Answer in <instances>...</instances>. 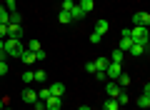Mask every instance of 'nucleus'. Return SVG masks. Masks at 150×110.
I'll return each mask as SVG.
<instances>
[{
  "label": "nucleus",
  "instance_id": "b1692460",
  "mask_svg": "<svg viewBox=\"0 0 150 110\" xmlns=\"http://www.w3.org/2000/svg\"><path fill=\"white\" fill-rule=\"evenodd\" d=\"M138 105H140V108H148V105H150V95H140V98H138Z\"/></svg>",
  "mask_w": 150,
  "mask_h": 110
},
{
  "label": "nucleus",
  "instance_id": "39448f33",
  "mask_svg": "<svg viewBox=\"0 0 150 110\" xmlns=\"http://www.w3.org/2000/svg\"><path fill=\"white\" fill-rule=\"evenodd\" d=\"M8 38H15V40H20V38H23V25L8 23Z\"/></svg>",
  "mask_w": 150,
  "mask_h": 110
},
{
  "label": "nucleus",
  "instance_id": "2f4dec72",
  "mask_svg": "<svg viewBox=\"0 0 150 110\" xmlns=\"http://www.w3.org/2000/svg\"><path fill=\"white\" fill-rule=\"evenodd\" d=\"M0 75H8V65H5V60H0Z\"/></svg>",
  "mask_w": 150,
  "mask_h": 110
},
{
  "label": "nucleus",
  "instance_id": "6e6552de",
  "mask_svg": "<svg viewBox=\"0 0 150 110\" xmlns=\"http://www.w3.org/2000/svg\"><path fill=\"white\" fill-rule=\"evenodd\" d=\"M120 90H123V88H120L118 83H108L105 93H108V98H118V95H120Z\"/></svg>",
  "mask_w": 150,
  "mask_h": 110
},
{
  "label": "nucleus",
  "instance_id": "412c9836",
  "mask_svg": "<svg viewBox=\"0 0 150 110\" xmlns=\"http://www.w3.org/2000/svg\"><path fill=\"white\" fill-rule=\"evenodd\" d=\"M8 20H10V13L5 10V5H0V23H3V25H8Z\"/></svg>",
  "mask_w": 150,
  "mask_h": 110
},
{
  "label": "nucleus",
  "instance_id": "f03ea898",
  "mask_svg": "<svg viewBox=\"0 0 150 110\" xmlns=\"http://www.w3.org/2000/svg\"><path fill=\"white\" fill-rule=\"evenodd\" d=\"M130 40H133V43H143V45H148V28L135 25L133 30H130Z\"/></svg>",
  "mask_w": 150,
  "mask_h": 110
},
{
  "label": "nucleus",
  "instance_id": "cd10ccee",
  "mask_svg": "<svg viewBox=\"0 0 150 110\" xmlns=\"http://www.w3.org/2000/svg\"><path fill=\"white\" fill-rule=\"evenodd\" d=\"M48 98H50V88H43L38 93V100H48Z\"/></svg>",
  "mask_w": 150,
  "mask_h": 110
},
{
  "label": "nucleus",
  "instance_id": "6ab92c4d",
  "mask_svg": "<svg viewBox=\"0 0 150 110\" xmlns=\"http://www.w3.org/2000/svg\"><path fill=\"white\" fill-rule=\"evenodd\" d=\"M118 85H120V88H128V85H130V75L120 73V75H118Z\"/></svg>",
  "mask_w": 150,
  "mask_h": 110
},
{
  "label": "nucleus",
  "instance_id": "4c0bfd02",
  "mask_svg": "<svg viewBox=\"0 0 150 110\" xmlns=\"http://www.w3.org/2000/svg\"><path fill=\"white\" fill-rule=\"evenodd\" d=\"M78 110H90V108H88V105H80V108H78Z\"/></svg>",
  "mask_w": 150,
  "mask_h": 110
},
{
  "label": "nucleus",
  "instance_id": "473e14b6",
  "mask_svg": "<svg viewBox=\"0 0 150 110\" xmlns=\"http://www.w3.org/2000/svg\"><path fill=\"white\" fill-rule=\"evenodd\" d=\"M35 60H45V50H43V48L35 53Z\"/></svg>",
  "mask_w": 150,
  "mask_h": 110
},
{
  "label": "nucleus",
  "instance_id": "72a5a7b5",
  "mask_svg": "<svg viewBox=\"0 0 150 110\" xmlns=\"http://www.w3.org/2000/svg\"><path fill=\"white\" fill-rule=\"evenodd\" d=\"M8 35V25H3V23H0V38H5Z\"/></svg>",
  "mask_w": 150,
  "mask_h": 110
},
{
  "label": "nucleus",
  "instance_id": "f257e3e1",
  "mask_svg": "<svg viewBox=\"0 0 150 110\" xmlns=\"http://www.w3.org/2000/svg\"><path fill=\"white\" fill-rule=\"evenodd\" d=\"M25 50V48H23V43L20 40H15V38H5V45H3V53H5V55H20V53Z\"/></svg>",
  "mask_w": 150,
  "mask_h": 110
},
{
  "label": "nucleus",
  "instance_id": "20e7f679",
  "mask_svg": "<svg viewBox=\"0 0 150 110\" xmlns=\"http://www.w3.org/2000/svg\"><path fill=\"white\" fill-rule=\"evenodd\" d=\"M133 25L148 28V25H150V15H148V13H135V15H133Z\"/></svg>",
  "mask_w": 150,
  "mask_h": 110
},
{
  "label": "nucleus",
  "instance_id": "a878e982",
  "mask_svg": "<svg viewBox=\"0 0 150 110\" xmlns=\"http://www.w3.org/2000/svg\"><path fill=\"white\" fill-rule=\"evenodd\" d=\"M115 100H118V105H128V95H125V90H120V95H118V98H115Z\"/></svg>",
  "mask_w": 150,
  "mask_h": 110
},
{
  "label": "nucleus",
  "instance_id": "7c9ffc66",
  "mask_svg": "<svg viewBox=\"0 0 150 110\" xmlns=\"http://www.w3.org/2000/svg\"><path fill=\"white\" fill-rule=\"evenodd\" d=\"M85 70H88L90 75H95V73H98V70H95V63H85Z\"/></svg>",
  "mask_w": 150,
  "mask_h": 110
},
{
  "label": "nucleus",
  "instance_id": "e433bc0d",
  "mask_svg": "<svg viewBox=\"0 0 150 110\" xmlns=\"http://www.w3.org/2000/svg\"><path fill=\"white\" fill-rule=\"evenodd\" d=\"M3 45H5V38H0V53H3Z\"/></svg>",
  "mask_w": 150,
  "mask_h": 110
},
{
  "label": "nucleus",
  "instance_id": "c85d7f7f",
  "mask_svg": "<svg viewBox=\"0 0 150 110\" xmlns=\"http://www.w3.org/2000/svg\"><path fill=\"white\" fill-rule=\"evenodd\" d=\"M73 5H75L73 0H63V10H65V13H70V10H73Z\"/></svg>",
  "mask_w": 150,
  "mask_h": 110
},
{
  "label": "nucleus",
  "instance_id": "2eb2a0df",
  "mask_svg": "<svg viewBox=\"0 0 150 110\" xmlns=\"http://www.w3.org/2000/svg\"><path fill=\"white\" fill-rule=\"evenodd\" d=\"M108 30H110V25H108V20H98V23H95V33H100V35H105Z\"/></svg>",
  "mask_w": 150,
  "mask_h": 110
},
{
  "label": "nucleus",
  "instance_id": "4be33fe9",
  "mask_svg": "<svg viewBox=\"0 0 150 110\" xmlns=\"http://www.w3.org/2000/svg\"><path fill=\"white\" fill-rule=\"evenodd\" d=\"M58 20L63 23V25H68V23H73V18H70V13H65V10H60V15H58Z\"/></svg>",
  "mask_w": 150,
  "mask_h": 110
},
{
  "label": "nucleus",
  "instance_id": "0eeeda50",
  "mask_svg": "<svg viewBox=\"0 0 150 110\" xmlns=\"http://www.w3.org/2000/svg\"><path fill=\"white\" fill-rule=\"evenodd\" d=\"M130 45H133V40H130V30H123V38H120V48H118V50L128 53Z\"/></svg>",
  "mask_w": 150,
  "mask_h": 110
},
{
  "label": "nucleus",
  "instance_id": "bb28decb",
  "mask_svg": "<svg viewBox=\"0 0 150 110\" xmlns=\"http://www.w3.org/2000/svg\"><path fill=\"white\" fill-rule=\"evenodd\" d=\"M100 40H103V35H100V33H95V30H93V33H90V43H93V45H98Z\"/></svg>",
  "mask_w": 150,
  "mask_h": 110
},
{
  "label": "nucleus",
  "instance_id": "7ed1b4c3",
  "mask_svg": "<svg viewBox=\"0 0 150 110\" xmlns=\"http://www.w3.org/2000/svg\"><path fill=\"white\" fill-rule=\"evenodd\" d=\"M123 73V65H118V63H108V68H105V78H112V80H118V75Z\"/></svg>",
  "mask_w": 150,
  "mask_h": 110
},
{
  "label": "nucleus",
  "instance_id": "393cba45",
  "mask_svg": "<svg viewBox=\"0 0 150 110\" xmlns=\"http://www.w3.org/2000/svg\"><path fill=\"white\" fill-rule=\"evenodd\" d=\"M28 50H30V53H38V50H40V40H30V43H28Z\"/></svg>",
  "mask_w": 150,
  "mask_h": 110
},
{
  "label": "nucleus",
  "instance_id": "ddd939ff",
  "mask_svg": "<svg viewBox=\"0 0 150 110\" xmlns=\"http://www.w3.org/2000/svg\"><path fill=\"white\" fill-rule=\"evenodd\" d=\"M23 100H25V103H35V100H38V93H35V90H30V88H25V93H23Z\"/></svg>",
  "mask_w": 150,
  "mask_h": 110
},
{
  "label": "nucleus",
  "instance_id": "f3484780",
  "mask_svg": "<svg viewBox=\"0 0 150 110\" xmlns=\"http://www.w3.org/2000/svg\"><path fill=\"white\" fill-rule=\"evenodd\" d=\"M118 108H120V105H118V100H115V98H108L105 103H103V110H118Z\"/></svg>",
  "mask_w": 150,
  "mask_h": 110
},
{
  "label": "nucleus",
  "instance_id": "f704fd0d",
  "mask_svg": "<svg viewBox=\"0 0 150 110\" xmlns=\"http://www.w3.org/2000/svg\"><path fill=\"white\" fill-rule=\"evenodd\" d=\"M23 80H25V85L33 83V73H25V75H23Z\"/></svg>",
  "mask_w": 150,
  "mask_h": 110
},
{
  "label": "nucleus",
  "instance_id": "c9c22d12",
  "mask_svg": "<svg viewBox=\"0 0 150 110\" xmlns=\"http://www.w3.org/2000/svg\"><path fill=\"white\" fill-rule=\"evenodd\" d=\"M5 105H8V98H0V110L5 108Z\"/></svg>",
  "mask_w": 150,
  "mask_h": 110
},
{
  "label": "nucleus",
  "instance_id": "9d476101",
  "mask_svg": "<svg viewBox=\"0 0 150 110\" xmlns=\"http://www.w3.org/2000/svg\"><path fill=\"white\" fill-rule=\"evenodd\" d=\"M63 93H65V85H63V83H53V85H50V95L63 98Z\"/></svg>",
  "mask_w": 150,
  "mask_h": 110
},
{
  "label": "nucleus",
  "instance_id": "4468645a",
  "mask_svg": "<svg viewBox=\"0 0 150 110\" xmlns=\"http://www.w3.org/2000/svg\"><path fill=\"white\" fill-rule=\"evenodd\" d=\"M70 18H73V20H83V18H85V13L80 10V5H78V3H75L73 10H70Z\"/></svg>",
  "mask_w": 150,
  "mask_h": 110
},
{
  "label": "nucleus",
  "instance_id": "1a4fd4ad",
  "mask_svg": "<svg viewBox=\"0 0 150 110\" xmlns=\"http://www.w3.org/2000/svg\"><path fill=\"white\" fill-rule=\"evenodd\" d=\"M148 50V45H143V43H133V45H130V55H143V53Z\"/></svg>",
  "mask_w": 150,
  "mask_h": 110
},
{
  "label": "nucleus",
  "instance_id": "a211bd4d",
  "mask_svg": "<svg viewBox=\"0 0 150 110\" xmlns=\"http://www.w3.org/2000/svg\"><path fill=\"white\" fill-rule=\"evenodd\" d=\"M33 80H35V83H45V80H48L45 70H35V73H33Z\"/></svg>",
  "mask_w": 150,
  "mask_h": 110
},
{
  "label": "nucleus",
  "instance_id": "9b49d317",
  "mask_svg": "<svg viewBox=\"0 0 150 110\" xmlns=\"http://www.w3.org/2000/svg\"><path fill=\"white\" fill-rule=\"evenodd\" d=\"M18 58H20L25 65H30V63H35V53H30V50H23L20 55H18Z\"/></svg>",
  "mask_w": 150,
  "mask_h": 110
},
{
  "label": "nucleus",
  "instance_id": "c756f323",
  "mask_svg": "<svg viewBox=\"0 0 150 110\" xmlns=\"http://www.w3.org/2000/svg\"><path fill=\"white\" fill-rule=\"evenodd\" d=\"M33 108H35V110H45V100H35Z\"/></svg>",
  "mask_w": 150,
  "mask_h": 110
},
{
  "label": "nucleus",
  "instance_id": "aec40b11",
  "mask_svg": "<svg viewBox=\"0 0 150 110\" xmlns=\"http://www.w3.org/2000/svg\"><path fill=\"white\" fill-rule=\"evenodd\" d=\"M108 63H110V60H108V55H105V58H98V60H95V70H105Z\"/></svg>",
  "mask_w": 150,
  "mask_h": 110
},
{
  "label": "nucleus",
  "instance_id": "5701e85b",
  "mask_svg": "<svg viewBox=\"0 0 150 110\" xmlns=\"http://www.w3.org/2000/svg\"><path fill=\"white\" fill-rule=\"evenodd\" d=\"M8 23H15V25H23V15H20V13H10V20H8Z\"/></svg>",
  "mask_w": 150,
  "mask_h": 110
},
{
  "label": "nucleus",
  "instance_id": "dca6fc26",
  "mask_svg": "<svg viewBox=\"0 0 150 110\" xmlns=\"http://www.w3.org/2000/svg\"><path fill=\"white\" fill-rule=\"evenodd\" d=\"M78 5H80V10L85 13V15H88V13H90L93 8H95V3H93V0H80V3H78Z\"/></svg>",
  "mask_w": 150,
  "mask_h": 110
},
{
  "label": "nucleus",
  "instance_id": "58836bf2",
  "mask_svg": "<svg viewBox=\"0 0 150 110\" xmlns=\"http://www.w3.org/2000/svg\"><path fill=\"white\" fill-rule=\"evenodd\" d=\"M3 110H10V108H8V105H5V108H3Z\"/></svg>",
  "mask_w": 150,
  "mask_h": 110
},
{
  "label": "nucleus",
  "instance_id": "423d86ee",
  "mask_svg": "<svg viewBox=\"0 0 150 110\" xmlns=\"http://www.w3.org/2000/svg\"><path fill=\"white\" fill-rule=\"evenodd\" d=\"M63 108V98H55V95H50L48 100H45V110H60Z\"/></svg>",
  "mask_w": 150,
  "mask_h": 110
},
{
  "label": "nucleus",
  "instance_id": "f8f14e48",
  "mask_svg": "<svg viewBox=\"0 0 150 110\" xmlns=\"http://www.w3.org/2000/svg\"><path fill=\"white\" fill-rule=\"evenodd\" d=\"M123 58H125V53H123V50H112L108 60H110V63H118V65H123Z\"/></svg>",
  "mask_w": 150,
  "mask_h": 110
}]
</instances>
